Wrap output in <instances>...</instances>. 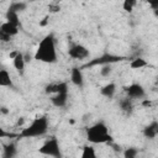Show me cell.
<instances>
[{"instance_id": "obj_20", "label": "cell", "mask_w": 158, "mask_h": 158, "mask_svg": "<svg viewBox=\"0 0 158 158\" xmlns=\"http://www.w3.org/2000/svg\"><path fill=\"white\" fill-rule=\"evenodd\" d=\"M96 153L93 146H85L81 152V158H95Z\"/></svg>"}, {"instance_id": "obj_29", "label": "cell", "mask_w": 158, "mask_h": 158, "mask_svg": "<svg viewBox=\"0 0 158 158\" xmlns=\"http://www.w3.org/2000/svg\"><path fill=\"white\" fill-rule=\"evenodd\" d=\"M153 14H154V16L158 17V10H153Z\"/></svg>"}, {"instance_id": "obj_19", "label": "cell", "mask_w": 158, "mask_h": 158, "mask_svg": "<svg viewBox=\"0 0 158 158\" xmlns=\"http://www.w3.org/2000/svg\"><path fill=\"white\" fill-rule=\"evenodd\" d=\"M148 63L143 59V58H141V57H137V58H135V59H132L131 60V63H130V67L132 68V69H141V68H143V67H146Z\"/></svg>"}, {"instance_id": "obj_23", "label": "cell", "mask_w": 158, "mask_h": 158, "mask_svg": "<svg viewBox=\"0 0 158 158\" xmlns=\"http://www.w3.org/2000/svg\"><path fill=\"white\" fill-rule=\"evenodd\" d=\"M111 64H104L101 65V69H100V74L102 77H109L111 74Z\"/></svg>"}, {"instance_id": "obj_4", "label": "cell", "mask_w": 158, "mask_h": 158, "mask_svg": "<svg viewBox=\"0 0 158 158\" xmlns=\"http://www.w3.org/2000/svg\"><path fill=\"white\" fill-rule=\"evenodd\" d=\"M38 152L43 156H49V157H56V158H59L62 156L59 143L56 137H51L49 139H47L42 144V147L38 149Z\"/></svg>"}, {"instance_id": "obj_7", "label": "cell", "mask_w": 158, "mask_h": 158, "mask_svg": "<svg viewBox=\"0 0 158 158\" xmlns=\"http://www.w3.org/2000/svg\"><path fill=\"white\" fill-rule=\"evenodd\" d=\"M125 91H126V95L128 98H131L132 100L133 99H142L146 94L143 86L141 84H137V83H133V84H130L128 86H126Z\"/></svg>"}, {"instance_id": "obj_9", "label": "cell", "mask_w": 158, "mask_h": 158, "mask_svg": "<svg viewBox=\"0 0 158 158\" xmlns=\"http://www.w3.org/2000/svg\"><path fill=\"white\" fill-rule=\"evenodd\" d=\"M67 101H68V91L56 93V95H53L51 98V102L56 107H63V106H65Z\"/></svg>"}, {"instance_id": "obj_30", "label": "cell", "mask_w": 158, "mask_h": 158, "mask_svg": "<svg viewBox=\"0 0 158 158\" xmlns=\"http://www.w3.org/2000/svg\"><path fill=\"white\" fill-rule=\"evenodd\" d=\"M30 1H36V0H30Z\"/></svg>"}, {"instance_id": "obj_18", "label": "cell", "mask_w": 158, "mask_h": 158, "mask_svg": "<svg viewBox=\"0 0 158 158\" xmlns=\"http://www.w3.org/2000/svg\"><path fill=\"white\" fill-rule=\"evenodd\" d=\"M5 16H6V21H9V22H11V23H15V25L20 26V20H19V14H17V12L11 11V10L7 9Z\"/></svg>"}, {"instance_id": "obj_1", "label": "cell", "mask_w": 158, "mask_h": 158, "mask_svg": "<svg viewBox=\"0 0 158 158\" xmlns=\"http://www.w3.org/2000/svg\"><path fill=\"white\" fill-rule=\"evenodd\" d=\"M35 59L43 63H56L57 62V49L56 38L52 33L44 36L35 53Z\"/></svg>"}, {"instance_id": "obj_12", "label": "cell", "mask_w": 158, "mask_h": 158, "mask_svg": "<svg viewBox=\"0 0 158 158\" xmlns=\"http://www.w3.org/2000/svg\"><path fill=\"white\" fill-rule=\"evenodd\" d=\"M0 31L5 32V33H7V35H10V36L12 37V36H15V35L19 33V26L15 25V23H11V22H9V21H6V22H2V23H1Z\"/></svg>"}, {"instance_id": "obj_22", "label": "cell", "mask_w": 158, "mask_h": 158, "mask_svg": "<svg viewBox=\"0 0 158 158\" xmlns=\"http://www.w3.org/2000/svg\"><path fill=\"white\" fill-rule=\"evenodd\" d=\"M137 154H138V151H137L136 148H133V147L126 148L125 152H123V157H125V158H135Z\"/></svg>"}, {"instance_id": "obj_15", "label": "cell", "mask_w": 158, "mask_h": 158, "mask_svg": "<svg viewBox=\"0 0 158 158\" xmlns=\"http://www.w3.org/2000/svg\"><path fill=\"white\" fill-rule=\"evenodd\" d=\"M2 151H4L2 152V157L4 158H12L17 153V149H16L15 143H7V144H5L4 148H2Z\"/></svg>"}, {"instance_id": "obj_8", "label": "cell", "mask_w": 158, "mask_h": 158, "mask_svg": "<svg viewBox=\"0 0 158 158\" xmlns=\"http://www.w3.org/2000/svg\"><path fill=\"white\" fill-rule=\"evenodd\" d=\"M70 80H72V83H73L75 86L83 88V85H84V77H83L81 68H78V67H73V68H72V72H70Z\"/></svg>"}, {"instance_id": "obj_17", "label": "cell", "mask_w": 158, "mask_h": 158, "mask_svg": "<svg viewBox=\"0 0 158 158\" xmlns=\"http://www.w3.org/2000/svg\"><path fill=\"white\" fill-rule=\"evenodd\" d=\"M26 7H27L26 2H22V1H14V2H11V4H10L9 10L15 11V12H17V14H19V12L25 11V10H26Z\"/></svg>"}, {"instance_id": "obj_24", "label": "cell", "mask_w": 158, "mask_h": 158, "mask_svg": "<svg viewBox=\"0 0 158 158\" xmlns=\"http://www.w3.org/2000/svg\"><path fill=\"white\" fill-rule=\"evenodd\" d=\"M152 10H158V0H146Z\"/></svg>"}, {"instance_id": "obj_11", "label": "cell", "mask_w": 158, "mask_h": 158, "mask_svg": "<svg viewBox=\"0 0 158 158\" xmlns=\"http://www.w3.org/2000/svg\"><path fill=\"white\" fill-rule=\"evenodd\" d=\"M143 135L146 138H154L158 135V121H152L149 125H147L143 128Z\"/></svg>"}, {"instance_id": "obj_10", "label": "cell", "mask_w": 158, "mask_h": 158, "mask_svg": "<svg viewBox=\"0 0 158 158\" xmlns=\"http://www.w3.org/2000/svg\"><path fill=\"white\" fill-rule=\"evenodd\" d=\"M12 63H14V67L15 69L19 72L20 75H23V72H25V65H26V59H25V56L19 52L17 56L12 59Z\"/></svg>"}, {"instance_id": "obj_6", "label": "cell", "mask_w": 158, "mask_h": 158, "mask_svg": "<svg viewBox=\"0 0 158 158\" xmlns=\"http://www.w3.org/2000/svg\"><path fill=\"white\" fill-rule=\"evenodd\" d=\"M68 54L69 57L74 58V59H85L89 57V49L86 47H84L83 44H79V43H75V44H72L68 49Z\"/></svg>"}, {"instance_id": "obj_14", "label": "cell", "mask_w": 158, "mask_h": 158, "mask_svg": "<svg viewBox=\"0 0 158 158\" xmlns=\"http://www.w3.org/2000/svg\"><path fill=\"white\" fill-rule=\"evenodd\" d=\"M0 86H10L14 88V83L11 80V77L7 70L1 69L0 70Z\"/></svg>"}, {"instance_id": "obj_16", "label": "cell", "mask_w": 158, "mask_h": 158, "mask_svg": "<svg viewBox=\"0 0 158 158\" xmlns=\"http://www.w3.org/2000/svg\"><path fill=\"white\" fill-rule=\"evenodd\" d=\"M120 109L126 112V114H131L132 112V109H133V105H132V99L131 98H123L120 100Z\"/></svg>"}, {"instance_id": "obj_25", "label": "cell", "mask_w": 158, "mask_h": 158, "mask_svg": "<svg viewBox=\"0 0 158 158\" xmlns=\"http://www.w3.org/2000/svg\"><path fill=\"white\" fill-rule=\"evenodd\" d=\"M0 40L2 42H9L11 40V36L7 35V33H5V32H2V31H0Z\"/></svg>"}, {"instance_id": "obj_28", "label": "cell", "mask_w": 158, "mask_h": 158, "mask_svg": "<svg viewBox=\"0 0 158 158\" xmlns=\"http://www.w3.org/2000/svg\"><path fill=\"white\" fill-rule=\"evenodd\" d=\"M1 112H2V114H7L9 111L6 110V107H4V106H2V107H1Z\"/></svg>"}, {"instance_id": "obj_2", "label": "cell", "mask_w": 158, "mask_h": 158, "mask_svg": "<svg viewBox=\"0 0 158 158\" xmlns=\"http://www.w3.org/2000/svg\"><path fill=\"white\" fill-rule=\"evenodd\" d=\"M86 138L91 143H109L112 141L109 128L102 121L94 123L86 130Z\"/></svg>"}, {"instance_id": "obj_26", "label": "cell", "mask_w": 158, "mask_h": 158, "mask_svg": "<svg viewBox=\"0 0 158 158\" xmlns=\"http://www.w3.org/2000/svg\"><path fill=\"white\" fill-rule=\"evenodd\" d=\"M48 10H49V12H58L59 10H60V6L58 5V4H51L49 6H48Z\"/></svg>"}, {"instance_id": "obj_21", "label": "cell", "mask_w": 158, "mask_h": 158, "mask_svg": "<svg viewBox=\"0 0 158 158\" xmlns=\"http://www.w3.org/2000/svg\"><path fill=\"white\" fill-rule=\"evenodd\" d=\"M136 5H137V0H123V2H122V9H123L126 12H132Z\"/></svg>"}, {"instance_id": "obj_27", "label": "cell", "mask_w": 158, "mask_h": 158, "mask_svg": "<svg viewBox=\"0 0 158 158\" xmlns=\"http://www.w3.org/2000/svg\"><path fill=\"white\" fill-rule=\"evenodd\" d=\"M48 23V16H46V17H43V20L40 22V26H46Z\"/></svg>"}, {"instance_id": "obj_3", "label": "cell", "mask_w": 158, "mask_h": 158, "mask_svg": "<svg viewBox=\"0 0 158 158\" xmlns=\"http://www.w3.org/2000/svg\"><path fill=\"white\" fill-rule=\"evenodd\" d=\"M48 131V120L46 116H41L35 118L27 127L22 128V131L19 133V137L30 138V137H38L43 136Z\"/></svg>"}, {"instance_id": "obj_13", "label": "cell", "mask_w": 158, "mask_h": 158, "mask_svg": "<svg viewBox=\"0 0 158 158\" xmlns=\"http://www.w3.org/2000/svg\"><path fill=\"white\" fill-rule=\"evenodd\" d=\"M116 93V85L114 83H109L106 85H104L101 89H100V94L107 99H112L114 95Z\"/></svg>"}, {"instance_id": "obj_5", "label": "cell", "mask_w": 158, "mask_h": 158, "mask_svg": "<svg viewBox=\"0 0 158 158\" xmlns=\"http://www.w3.org/2000/svg\"><path fill=\"white\" fill-rule=\"evenodd\" d=\"M126 57L123 56H117V54H111V53H104L100 57H96L94 59H91L88 64H85L84 67H93V65H104V64H112V63H117L121 60H125Z\"/></svg>"}]
</instances>
